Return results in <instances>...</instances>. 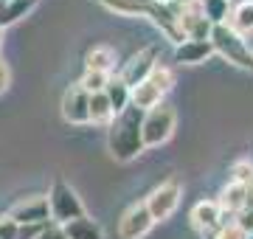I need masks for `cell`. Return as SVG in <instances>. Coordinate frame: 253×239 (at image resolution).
I'll list each match as a JSON object with an SVG mask.
<instances>
[{"mask_svg":"<svg viewBox=\"0 0 253 239\" xmlns=\"http://www.w3.org/2000/svg\"><path fill=\"white\" fill-rule=\"evenodd\" d=\"M155 65H158V48L155 45H146L141 48L135 56H129V62L121 68V74H118V79L132 90L135 84H141L146 79V76L155 71Z\"/></svg>","mask_w":253,"mask_h":239,"instance_id":"cell-7","label":"cell"},{"mask_svg":"<svg viewBox=\"0 0 253 239\" xmlns=\"http://www.w3.org/2000/svg\"><path fill=\"white\" fill-rule=\"evenodd\" d=\"M245 202H248V189L245 186H239V183H231L228 180V186L219 192V200H217V205H219V211L222 214H231V217H236L239 211H245Z\"/></svg>","mask_w":253,"mask_h":239,"instance_id":"cell-13","label":"cell"},{"mask_svg":"<svg viewBox=\"0 0 253 239\" xmlns=\"http://www.w3.org/2000/svg\"><path fill=\"white\" fill-rule=\"evenodd\" d=\"M200 3H203V0H200Z\"/></svg>","mask_w":253,"mask_h":239,"instance_id":"cell-33","label":"cell"},{"mask_svg":"<svg viewBox=\"0 0 253 239\" xmlns=\"http://www.w3.org/2000/svg\"><path fill=\"white\" fill-rule=\"evenodd\" d=\"M9 217L17 225H28V222H48V202L45 197H26V200H20L17 205H11L9 208Z\"/></svg>","mask_w":253,"mask_h":239,"instance_id":"cell-10","label":"cell"},{"mask_svg":"<svg viewBox=\"0 0 253 239\" xmlns=\"http://www.w3.org/2000/svg\"><path fill=\"white\" fill-rule=\"evenodd\" d=\"M0 3H9V0H0Z\"/></svg>","mask_w":253,"mask_h":239,"instance_id":"cell-31","label":"cell"},{"mask_svg":"<svg viewBox=\"0 0 253 239\" xmlns=\"http://www.w3.org/2000/svg\"><path fill=\"white\" fill-rule=\"evenodd\" d=\"M11 84V74H9V65L0 59V93H6Z\"/></svg>","mask_w":253,"mask_h":239,"instance_id":"cell-27","label":"cell"},{"mask_svg":"<svg viewBox=\"0 0 253 239\" xmlns=\"http://www.w3.org/2000/svg\"><path fill=\"white\" fill-rule=\"evenodd\" d=\"M245 239H253V234H248V237H245Z\"/></svg>","mask_w":253,"mask_h":239,"instance_id":"cell-30","label":"cell"},{"mask_svg":"<svg viewBox=\"0 0 253 239\" xmlns=\"http://www.w3.org/2000/svg\"><path fill=\"white\" fill-rule=\"evenodd\" d=\"M107 82H110V74H99V71H84V76L79 79V84L87 93H104Z\"/></svg>","mask_w":253,"mask_h":239,"instance_id":"cell-22","label":"cell"},{"mask_svg":"<svg viewBox=\"0 0 253 239\" xmlns=\"http://www.w3.org/2000/svg\"><path fill=\"white\" fill-rule=\"evenodd\" d=\"M113 121V107L104 93H90L87 99V124H99V127H107Z\"/></svg>","mask_w":253,"mask_h":239,"instance_id":"cell-18","label":"cell"},{"mask_svg":"<svg viewBox=\"0 0 253 239\" xmlns=\"http://www.w3.org/2000/svg\"><path fill=\"white\" fill-rule=\"evenodd\" d=\"M231 11V0H203V17L211 26H222Z\"/></svg>","mask_w":253,"mask_h":239,"instance_id":"cell-21","label":"cell"},{"mask_svg":"<svg viewBox=\"0 0 253 239\" xmlns=\"http://www.w3.org/2000/svg\"><path fill=\"white\" fill-rule=\"evenodd\" d=\"M219 205L217 200H200L194 208H191V225L197 231H211L219 225Z\"/></svg>","mask_w":253,"mask_h":239,"instance_id":"cell-15","label":"cell"},{"mask_svg":"<svg viewBox=\"0 0 253 239\" xmlns=\"http://www.w3.org/2000/svg\"><path fill=\"white\" fill-rule=\"evenodd\" d=\"M174 124H177V113H174L172 104H158L152 110L144 113L141 119V141H144V149H155L166 144L172 138L174 132Z\"/></svg>","mask_w":253,"mask_h":239,"instance_id":"cell-4","label":"cell"},{"mask_svg":"<svg viewBox=\"0 0 253 239\" xmlns=\"http://www.w3.org/2000/svg\"><path fill=\"white\" fill-rule=\"evenodd\" d=\"M228 177H231V183L248 186V183L253 180V160H236V163L231 166Z\"/></svg>","mask_w":253,"mask_h":239,"instance_id":"cell-23","label":"cell"},{"mask_svg":"<svg viewBox=\"0 0 253 239\" xmlns=\"http://www.w3.org/2000/svg\"><path fill=\"white\" fill-rule=\"evenodd\" d=\"M45 202H48V217H51V222H56V225H65V222L84 217V205H82L76 192H73L65 180H54V183H51V192H48Z\"/></svg>","mask_w":253,"mask_h":239,"instance_id":"cell-5","label":"cell"},{"mask_svg":"<svg viewBox=\"0 0 253 239\" xmlns=\"http://www.w3.org/2000/svg\"><path fill=\"white\" fill-rule=\"evenodd\" d=\"M104 96H107L110 107H113V116H118L121 110H126V107H129V87H126L118 76H116V79L110 76L107 87H104Z\"/></svg>","mask_w":253,"mask_h":239,"instance_id":"cell-20","label":"cell"},{"mask_svg":"<svg viewBox=\"0 0 253 239\" xmlns=\"http://www.w3.org/2000/svg\"><path fill=\"white\" fill-rule=\"evenodd\" d=\"M141 119L144 113L138 107H126L113 121L107 124V149L118 163H129L144 152V141H141Z\"/></svg>","mask_w":253,"mask_h":239,"instance_id":"cell-1","label":"cell"},{"mask_svg":"<svg viewBox=\"0 0 253 239\" xmlns=\"http://www.w3.org/2000/svg\"><path fill=\"white\" fill-rule=\"evenodd\" d=\"M0 239H17V222L9 214L0 217Z\"/></svg>","mask_w":253,"mask_h":239,"instance_id":"cell-25","label":"cell"},{"mask_svg":"<svg viewBox=\"0 0 253 239\" xmlns=\"http://www.w3.org/2000/svg\"><path fill=\"white\" fill-rule=\"evenodd\" d=\"M62 231H65V237H68V239H104L101 225L96 220H90L87 214H84V217H79V220L65 222Z\"/></svg>","mask_w":253,"mask_h":239,"instance_id":"cell-16","label":"cell"},{"mask_svg":"<svg viewBox=\"0 0 253 239\" xmlns=\"http://www.w3.org/2000/svg\"><path fill=\"white\" fill-rule=\"evenodd\" d=\"M51 222V220H48ZM48 222H28V225H17V239H37L45 231Z\"/></svg>","mask_w":253,"mask_h":239,"instance_id":"cell-24","label":"cell"},{"mask_svg":"<svg viewBox=\"0 0 253 239\" xmlns=\"http://www.w3.org/2000/svg\"><path fill=\"white\" fill-rule=\"evenodd\" d=\"M0 40H3V31H0Z\"/></svg>","mask_w":253,"mask_h":239,"instance_id":"cell-32","label":"cell"},{"mask_svg":"<svg viewBox=\"0 0 253 239\" xmlns=\"http://www.w3.org/2000/svg\"><path fill=\"white\" fill-rule=\"evenodd\" d=\"M99 3L104 9L116 11V14H144L166 34L169 42H174V45L183 42V34L177 28V17L163 3H158V0H99Z\"/></svg>","mask_w":253,"mask_h":239,"instance_id":"cell-2","label":"cell"},{"mask_svg":"<svg viewBox=\"0 0 253 239\" xmlns=\"http://www.w3.org/2000/svg\"><path fill=\"white\" fill-rule=\"evenodd\" d=\"M208 42L214 48V54H219L222 59L234 62L236 68H242V71H253V51H251V45H248V40H242L236 31H231L225 23L211 28Z\"/></svg>","mask_w":253,"mask_h":239,"instance_id":"cell-3","label":"cell"},{"mask_svg":"<svg viewBox=\"0 0 253 239\" xmlns=\"http://www.w3.org/2000/svg\"><path fill=\"white\" fill-rule=\"evenodd\" d=\"M155 228V220L149 208H146V202H135V205H129L118 222V237L121 239H144L149 231Z\"/></svg>","mask_w":253,"mask_h":239,"instance_id":"cell-8","label":"cell"},{"mask_svg":"<svg viewBox=\"0 0 253 239\" xmlns=\"http://www.w3.org/2000/svg\"><path fill=\"white\" fill-rule=\"evenodd\" d=\"M34 6H37V0H9V3H0V31L6 26H14L17 20H23Z\"/></svg>","mask_w":253,"mask_h":239,"instance_id":"cell-19","label":"cell"},{"mask_svg":"<svg viewBox=\"0 0 253 239\" xmlns=\"http://www.w3.org/2000/svg\"><path fill=\"white\" fill-rule=\"evenodd\" d=\"M225 26L236 31L242 40L253 37V0H239L236 6H231Z\"/></svg>","mask_w":253,"mask_h":239,"instance_id":"cell-11","label":"cell"},{"mask_svg":"<svg viewBox=\"0 0 253 239\" xmlns=\"http://www.w3.org/2000/svg\"><path fill=\"white\" fill-rule=\"evenodd\" d=\"M214 54V48L208 40H183L180 45H174V59L183 65H200Z\"/></svg>","mask_w":253,"mask_h":239,"instance_id":"cell-12","label":"cell"},{"mask_svg":"<svg viewBox=\"0 0 253 239\" xmlns=\"http://www.w3.org/2000/svg\"><path fill=\"white\" fill-rule=\"evenodd\" d=\"M245 189H248V197H253V180H251L248 186H245Z\"/></svg>","mask_w":253,"mask_h":239,"instance_id":"cell-28","label":"cell"},{"mask_svg":"<svg viewBox=\"0 0 253 239\" xmlns=\"http://www.w3.org/2000/svg\"><path fill=\"white\" fill-rule=\"evenodd\" d=\"M87 99H90V93L79 82H73L62 93V119L68 124H87Z\"/></svg>","mask_w":253,"mask_h":239,"instance_id":"cell-9","label":"cell"},{"mask_svg":"<svg viewBox=\"0 0 253 239\" xmlns=\"http://www.w3.org/2000/svg\"><path fill=\"white\" fill-rule=\"evenodd\" d=\"M37 239H68V237H65L62 225H56V222H48L45 231H42V234H40Z\"/></svg>","mask_w":253,"mask_h":239,"instance_id":"cell-26","label":"cell"},{"mask_svg":"<svg viewBox=\"0 0 253 239\" xmlns=\"http://www.w3.org/2000/svg\"><path fill=\"white\" fill-rule=\"evenodd\" d=\"M177 28H180L183 40H208V34H211L214 26L203 14L189 11V14H177Z\"/></svg>","mask_w":253,"mask_h":239,"instance_id":"cell-14","label":"cell"},{"mask_svg":"<svg viewBox=\"0 0 253 239\" xmlns=\"http://www.w3.org/2000/svg\"><path fill=\"white\" fill-rule=\"evenodd\" d=\"M158 3H163V6H172L174 0H158Z\"/></svg>","mask_w":253,"mask_h":239,"instance_id":"cell-29","label":"cell"},{"mask_svg":"<svg viewBox=\"0 0 253 239\" xmlns=\"http://www.w3.org/2000/svg\"><path fill=\"white\" fill-rule=\"evenodd\" d=\"M180 197H183V186L177 180H163L158 189H152V194L144 202H146V208H149V214H152V220L161 222V220H169L177 211Z\"/></svg>","mask_w":253,"mask_h":239,"instance_id":"cell-6","label":"cell"},{"mask_svg":"<svg viewBox=\"0 0 253 239\" xmlns=\"http://www.w3.org/2000/svg\"><path fill=\"white\" fill-rule=\"evenodd\" d=\"M116 68V51L110 45H96L84 54V71H99V74H110Z\"/></svg>","mask_w":253,"mask_h":239,"instance_id":"cell-17","label":"cell"}]
</instances>
